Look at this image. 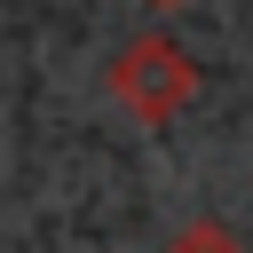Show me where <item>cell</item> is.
<instances>
[{
  "instance_id": "6da1fadb",
  "label": "cell",
  "mask_w": 253,
  "mask_h": 253,
  "mask_svg": "<svg viewBox=\"0 0 253 253\" xmlns=\"http://www.w3.org/2000/svg\"><path fill=\"white\" fill-rule=\"evenodd\" d=\"M111 95H119V111H134L142 126H174V119L190 111V95H198V63H190L182 40L142 32V40H126V47L111 55Z\"/></svg>"
},
{
  "instance_id": "7a4b0ae2",
  "label": "cell",
  "mask_w": 253,
  "mask_h": 253,
  "mask_svg": "<svg viewBox=\"0 0 253 253\" xmlns=\"http://www.w3.org/2000/svg\"><path fill=\"white\" fill-rule=\"evenodd\" d=\"M166 253H245V237H237L229 221H182V229L166 237Z\"/></svg>"
},
{
  "instance_id": "3957f363",
  "label": "cell",
  "mask_w": 253,
  "mask_h": 253,
  "mask_svg": "<svg viewBox=\"0 0 253 253\" xmlns=\"http://www.w3.org/2000/svg\"><path fill=\"white\" fill-rule=\"evenodd\" d=\"M142 8H158V16H174V8H190V0H142Z\"/></svg>"
}]
</instances>
